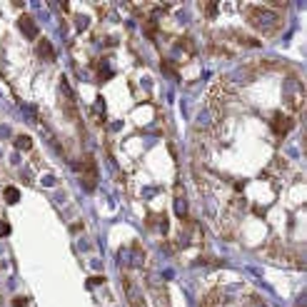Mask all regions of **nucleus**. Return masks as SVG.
<instances>
[{
	"label": "nucleus",
	"instance_id": "ddd939ff",
	"mask_svg": "<svg viewBox=\"0 0 307 307\" xmlns=\"http://www.w3.org/2000/svg\"><path fill=\"white\" fill-rule=\"evenodd\" d=\"M162 73H165V75H170V78H175V80L180 78V75H178V70L170 65V60H162Z\"/></svg>",
	"mask_w": 307,
	"mask_h": 307
},
{
	"label": "nucleus",
	"instance_id": "1a4fd4ad",
	"mask_svg": "<svg viewBox=\"0 0 307 307\" xmlns=\"http://www.w3.org/2000/svg\"><path fill=\"white\" fill-rule=\"evenodd\" d=\"M175 213H178V217H183V220H185V215H187V200H185L180 185L175 187Z\"/></svg>",
	"mask_w": 307,
	"mask_h": 307
},
{
	"label": "nucleus",
	"instance_id": "f03ea898",
	"mask_svg": "<svg viewBox=\"0 0 307 307\" xmlns=\"http://www.w3.org/2000/svg\"><path fill=\"white\" fill-rule=\"evenodd\" d=\"M227 100H230V90H227V85H225V83L213 85V90H210V95H208V103H210V113H213L215 118L222 115V110H225Z\"/></svg>",
	"mask_w": 307,
	"mask_h": 307
},
{
	"label": "nucleus",
	"instance_id": "2eb2a0df",
	"mask_svg": "<svg viewBox=\"0 0 307 307\" xmlns=\"http://www.w3.org/2000/svg\"><path fill=\"white\" fill-rule=\"evenodd\" d=\"M8 232H10V225H8V222H3V220H0V237H5V235H8Z\"/></svg>",
	"mask_w": 307,
	"mask_h": 307
},
{
	"label": "nucleus",
	"instance_id": "7ed1b4c3",
	"mask_svg": "<svg viewBox=\"0 0 307 307\" xmlns=\"http://www.w3.org/2000/svg\"><path fill=\"white\" fill-rule=\"evenodd\" d=\"M285 100H287V105H290L295 113H300V110H302V103H305V90H302V85H300L297 80L285 83Z\"/></svg>",
	"mask_w": 307,
	"mask_h": 307
},
{
	"label": "nucleus",
	"instance_id": "9d476101",
	"mask_svg": "<svg viewBox=\"0 0 307 307\" xmlns=\"http://www.w3.org/2000/svg\"><path fill=\"white\" fill-rule=\"evenodd\" d=\"M38 55H40V58H45L48 62L55 60V50H53L50 40H40V43H38Z\"/></svg>",
	"mask_w": 307,
	"mask_h": 307
},
{
	"label": "nucleus",
	"instance_id": "20e7f679",
	"mask_svg": "<svg viewBox=\"0 0 307 307\" xmlns=\"http://www.w3.org/2000/svg\"><path fill=\"white\" fill-rule=\"evenodd\" d=\"M83 162H85L83 165V187L85 190H95V185H97V165H95V157L92 155H85Z\"/></svg>",
	"mask_w": 307,
	"mask_h": 307
},
{
	"label": "nucleus",
	"instance_id": "dca6fc26",
	"mask_svg": "<svg viewBox=\"0 0 307 307\" xmlns=\"http://www.w3.org/2000/svg\"><path fill=\"white\" fill-rule=\"evenodd\" d=\"M25 305H28L25 297H15V300H13V307H25Z\"/></svg>",
	"mask_w": 307,
	"mask_h": 307
},
{
	"label": "nucleus",
	"instance_id": "f257e3e1",
	"mask_svg": "<svg viewBox=\"0 0 307 307\" xmlns=\"http://www.w3.org/2000/svg\"><path fill=\"white\" fill-rule=\"evenodd\" d=\"M245 15H247V23H250L255 30L265 32V35H275V32L280 30V25H282V13L270 10V8H265V5H252V8H247Z\"/></svg>",
	"mask_w": 307,
	"mask_h": 307
},
{
	"label": "nucleus",
	"instance_id": "39448f33",
	"mask_svg": "<svg viewBox=\"0 0 307 307\" xmlns=\"http://www.w3.org/2000/svg\"><path fill=\"white\" fill-rule=\"evenodd\" d=\"M270 127L275 130L277 138H285L292 127H295V118L292 115H285V113H275L272 115V123H270Z\"/></svg>",
	"mask_w": 307,
	"mask_h": 307
},
{
	"label": "nucleus",
	"instance_id": "f3484780",
	"mask_svg": "<svg viewBox=\"0 0 307 307\" xmlns=\"http://www.w3.org/2000/svg\"><path fill=\"white\" fill-rule=\"evenodd\" d=\"M100 282H103V277H90V280H88V287H97Z\"/></svg>",
	"mask_w": 307,
	"mask_h": 307
},
{
	"label": "nucleus",
	"instance_id": "f8f14e48",
	"mask_svg": "<svg viewBox=\"0 0 307 307\" xmlns=\"http://www.w3.org/2000/svg\"><path fill=\"white\" fill-rule=\"evenodd\" d=\"M3 195H5V200H8V202H18V200H20V192H18L15 187H5V192H3Z\"/></svg>",
	"mask_w": 307,
	"mask_h": 307
},
{
	"label": "nucleus",
	"instance_id": "9b49d317",
	"mask_svg": "<svg viewBox=\"0 0 307 307\" xmlns=\"http://www.w3.org/2000/svg\"><path fill=\"white\" fill-rule=\"evenodd\" d=\"M15 148H18V150H30L32 140L28 138V135H18V138H15Z\"/></svg>",
	"mask_w": 307,
	"mask_h": 307
},
{
	"label": "nucleus",
	"instance_id": "0eeeda50",
	"mask_svg": "<svg viewBox=\"0 0 307 307\" xmlns=\"http://www.w3.org/2000/svg\"><path fill=\"white\" fill-rule=\"evenodd\" d=\"M120 257H127V260H132L130 265H135V267H140V265H145V252H143V247L140 245H132L127 252H120Z\"/></svg>",
	"mask_w": 307,
	"mask_h": 307
},
{
	"label": "nucleus",
	"instance_id": "423d86ee",
	"mask_svg": "<svg viewBox=\"0 0 307 307\" xmlns=\"http://www.w3.org/2000/svg\"><path fill=\"white\" fill-rule=\"evenodd\" d=\"M60 95H62V108L67 110V115H73V118H78V108H75V95L70 90V85H67V80L62 78L60 80Z\"/></svg>",
	"mask_w": 307,
	"mask_h": 307
},
{
	"label": "nucleus",
	"instance_id": "6e6552de",
	"mask_svg": "<svg viewBox=\"0 0 307 307\" xmlns=\"http://www.w3.org/2000/svg\"><path fill=\"white\" fill-rule=\"evenodd\" d=\"M18 25H20V30L25 32V38H38V25H35V20H32L30 15H23L20 20H18Z\"/></svg>",
	"mask_w": 307,
	"mask_h": 307
},
{
	"label": "nucleus",
	"instance_id": "4468645a",
	"mask_svg": "<svg viewBox=\"0 0 307 307\" xmlns=\"http://www.w3.org/2000/svg\"><path fill=\"white\" fill-rule=\"evenodd\" d=\"M200 10H202L205 15H210V18H213V15L217 13V3H202V5H200Z\"/></svg>",
	"mask_w": 307,
	"mask_h": 307
}]
</instances>
